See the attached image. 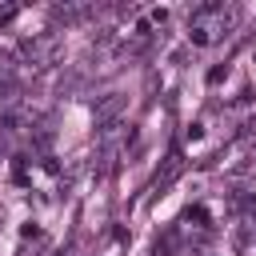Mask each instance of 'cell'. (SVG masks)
I'll return each mask as SVG.
<instances>
[{
    "label": "cell",
    "mask_w": 256,
    "mask_h": 256,
    "mask_svg": "<svg viewBox=\"0 0 256 256\" xmlns=\"http://www.w3.org/2000/svg\"><path fill=\"white\" fill-rule=\"evenodd\" d=\"M228 28H232V8H220V4H204L188 20L192 44H216V40H224Z\"/></svg>",
    "instance_id": "6da1fadb"
},
{
    "label": "cell",
    "mask_w": 256,
    "mask_h": 256,
    "mask_svg": "<svg viewBox=\"0 0 256 256\" xmlns=\"http://www.w3.org/2000/svg\"><path fill=\"white\" fill-rule=\"evenodd\" d=\"M52 52H56V36H52V32H44V36H36V40H28V44L20 48V56H24L28 64H44Z\"/></svg>",
    "instance_id": "7a4b0ae2"
},
{
    "label": "cell",
    "mask_w": 256,
    "mask_h": 256,
    "mask_svg": "<svg viewBox=\"0 0 256 256\" xmlns=\"http://www.w3.org/2000/svg\"><path fill=\"white\" fill-rule=\"evenodd\" d=\"M252 240H256V224H248V220H244V224H236V232H232V248H236L240 256L252 248Z\"/></svg>",
    "instance_id": "3957f363"
},
{
    "label": "cell",
    "mask_w": 256,
    "mask_h": 256,
    "mask_svg": "<svg viewBox=\"0 0 256 256\" xmlns=\"http://www.w3.org/2000/svg\"><path fill=\"white\" fill-rule=\"evenodd\" d=\"M120 108H124V96H108V100L96 108V120H100V124H108V120H112Z\"/></svg>",
    "instance_id": "277c9868"
},
{
    "label": "cell",
    "mask_w": 256,
    "mask_h": 256,
    "mask_svg": "<svg viewBox=\"0 0 256 256\" xmlns=\"http://www.w3.org/2000/svg\"><path fill=\"white\" fill-rule=\"evenodd\" d=\"M16 12H20V8H16V4H8V8H0V24H4V20H12V16H16Z\"/></svg>",
    "instance_id": "5b68a950"
}]
</instances>
